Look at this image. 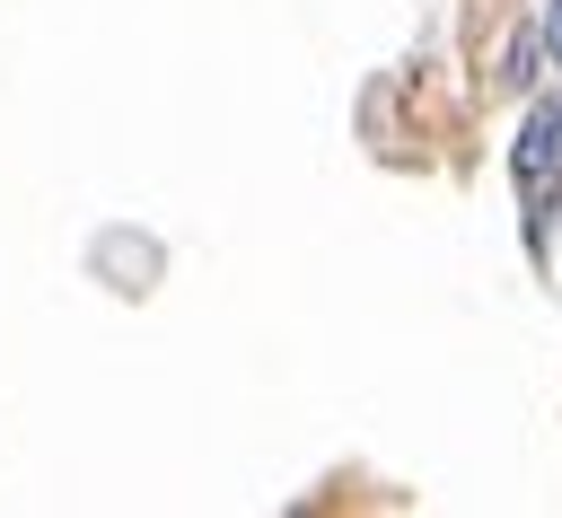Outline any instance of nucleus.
I'll list each match as a JSON object with an SVG mask.
<instances>
[{
    "label": "nucleus",
    "instance_id": "nucleus-1",
    "mask_svg": "<svg viewBox=\"0 0 562 518\" xmlns=\"http://www.w3.org/2000/svg\"><path fill=\"white\" fill-rule=\"evenodd\" d=\"M553 176H562V105H544V114L527 123V140H518V184H527V202H544Z\"/></svg>",
    "mask_w": 562,
    "mask_h": 518
},
{
    "label": "nucleus",
    "instance_id": "nucleus-2",
    "mask_svg": "<svg viewBox=\"0 0 562 518\" xmlns=\"http://www.w3.org/2000/svg\"><path fill=\"white\" fill-rule=\"evenodd\" d=\"M553 53H562V0H553Z\"/></svg>",
    "mask_w": 562,
    "mask_h": 518
}]
</instances>
